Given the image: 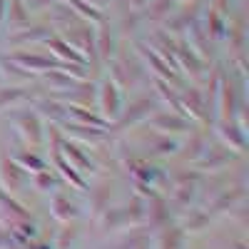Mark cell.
<instances>
[{
	"mask_svg": "<svg viewBox=\"0 0 249 249\" xmlns=\"http://www.w3.org/2000/svg\"><path fill=\"white\" fill-rule=\"evenodd\" d=\"M147 107H152L147 100H142V102H137V105H132L130 110H127V115H124V120H122V124H130V122H135L137 117H142L144 112H147Z\"/></svg>",
	"mask_w": 249,
	"mask_h": 249,
	"instance_id": "cell-9",
	"label": "cell"
},
{
	"mask_svg": "<svg viewBox=\"0 0 249 249\" xmlns=\"http://www.w3.org/2000/svg\"><path fill=\"white\" fill-rule=\"evenodd\" d=\"M3 172H5V182H10V187L13 184H20V182L25 179L23 167H18V164H13V162H3Z\"/></svg>",
	"mask_w": 249,
	"mask_h": 249,
	"instance_id": "cell-5",
	"label": "cell"
},
{
	"mask_svg": "<svg viewBox=\"0 0 249 249\" xmlns=\"http://www.w3.org/2000/svg\"><path fill=\"white\" fill-rule=\"evenodd\" d=\"M100 102H102V110L110 120H117L122 115V97H120V90L115 82H105L102 85V92H100Z\"/></svg>",
	"mask_w": 249,
	"mask_h": 249,
	"instance_id": "cell-1",
	"label": "cell"
},
{
	"mask_svg": "<svg viewBox=\"0 0 249 249\" xmlns=\"http://www.w3.org/2000/svg\"><path fill=\"white\" fill-rule=\"evenodd\" d=\"M222 135L230 140L234 147H244V130L234 127V124H230V122H224V124H222Z\"/></svg>",
	"mask_w": 249,
	"mask_h": 249,
	"instance_id": "cell-4",
	"label": "cell"
},
{
	"mask_svg": "<svg viewBox=\"0 0 249 249\" xmlns=\"http://www.w3.org/2000/svg\"><path fill=\"white\" fill-rule=\"evenodd\" d=\"M20 95H23V92H20L18 88H10V92H0V107L8 105V102H13V100H18Z\"/></svg>",
	"mask_w": 249,
	"mask_h": 249,
	"instance_id": "cell-12",
	"label": "cell"
},
{
	"mask_svg": "<svg viewBox=\"0 0 249 249\" xmlns=\"http://www.w3.org/2000/svg\"><path fill=\"white\" fill-rule=\"evenodd\" d=\"M23 162L28 164V167H35V170H43V167H45V164H43V160L30 157V155H25V157H23Z\"/></svg>",
	"mask_w": 249,
	"mask_h": 249,
	"instance_id": "cell-13",
	"label": "cell"
},
{
	"mask_svg": "<svg viewBox=\"0 0 249 249\" xmlns=\"http://www.w3.org/2000/svg\"><path fill=\"white\" fill-rule=\"evenodd\" d=\"M155 127H170V130H184L187 120L184 117H155L152 120Z\"/></svg>",
	"mask_w": 249,
	"mask_h": 249,
	"instance_id": "cell-7",
	"label": "cell"
},
{
	"mask_svg": "<svg viewBox=\"0 0 249 249\" xmlns=\"http://www.w3.org/2000/svg\"><path fill=\"white\" fill-rule=\"evenodd\" d=\"M55 162L60 164V170H62V175H65V177H68V179H70V182H72L75 187H85V182H82V179L77 177V172H75V167H70V164H68L65 160H62L60 155H55Z\"/></svg>",
	"mask_w": 249,
	"mask_h": 249,
	"instance_id": "cell-8",
	"label": "cell"
},
{
	"mask_svg": "<svg viewBox=\"0 0 249 249\" xmlns=\"http://www.w3.org/2000/svg\"><path fill=\"white\" fill-rule=\"evenodd\" d=\"M187 102H190V110H195V115H202V97L197 95V90H187Z\"/></svg>",
	"mask_w": 249,
	"mask_h": 249,
	"instance_id": "cell-10",
	"label": "cell"
},
{
	"mask_svg": "<svg viewBox=\"0 0 249 249\" xmlns=\"http://www.w3.org/2000/svg\"><path fill=\"white\" fill-rule=\"evenodd\" d=\"M65 150H68V155L80 164V167H90V160H85V157H82L80 152H77V147H72V144H65Z\"/></svg>",
	"mask_w": 249,
	"mask_h": 249,
	"instance_id": "cell-11",
	"label": "cell"
},
{
	"mask_svg": "<svg viewBox=\"0 0 249 249\" xmlns=\"http://www.w3.org/2000/svg\"><path fill=\"white\" fill-rule=\"evenodd\" d=\"M35 182H37V187H53V184H55V182H53V177H48V175H40Z\"/></svg>",
	"mask_w": 249,
	"mask_h": 249,
	"instance_id": "cell-14",
	"label": "cell"
},
{
	"mask_svg": "<svg viewBox=\"0 0 249 249\" xmlns=\"http://www.w3.org/2000/svg\"><path fill=\"white\" fill-rule=\"evenodd\" d=\"M20 127H23V135L33 142H40L43 140V130H40V117L37 115H23L20 117Z\"/></svg>",
	"mask_w": 249,
	"mask_h": 249,
	"instance_id": "cell-2",
	"label": "cell"
},
{
	"mask_svg": "<svg viewBox=\"0 0 249 249\" xmlns=\"http://www.w3.org/2000/svg\"><path fill=\"white\" fill-rule=\"evenodd\" d=\"M53 207H55V217H60V219H70L75 214V207L65 197H55L53 199Z\"/></svg>",
	"mask_w": 249,
	"mask_h": 249,
	"instance_id": "cell-6",
	"label": "cell"
},
{
	"mask_svg": "<svg viewBox=\"0 0 249 249\" xmlns=\"http://www.w3.org/2000/svg\"><path fill=\"white\" fill-rule=\"evenodd\" d=\"M37 110L43 112V115H48V117H53V120H65V117L70 115V112H68V107L57 105V102H48V100L37 102Z\"/></svg>",
	"mask_w": 249,
	"mask_h": 249,
	"instance_id": "cell-3",
	"label": "cell"
}]
</instances>
